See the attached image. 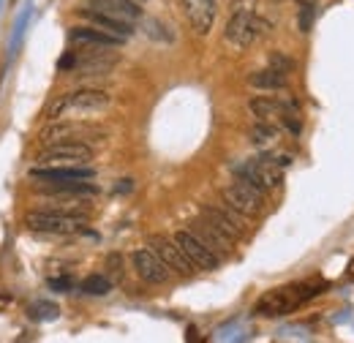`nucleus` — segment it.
<instances>
[{"mask_svg":"<svg viewBox=\"0 0 354 343\" xmlns=\"http://www.w3.org/2000/svg\"><path fill=\"white\" fill-rule=\"evenodd\" d=\"M324 289H327L324 281H313V284L310 281H300V284H289V286H281V289H270V292H265L257 300L254 313L262 316V319L289 316V313H295L297 308H303L313 297H319Z\"/></svg>","mask_w":354,"mask_h":343,"instance_id":"f257e3e1","label":"nucleus"},{"mask_svg":"<svg viewBox=\"0 0 354 343\" xmlns=\"http://www.w3.org/2000/svg\"><path fill=\"white\" fill-rule=\"evenodd\" d=\"M270 28H272L270 19H265L257 11V0H234L226 30H223V39L237 49H248L257 41H262L270 33Z\"/></svg>","mask_w":354,"mask_h":343,"instance_id":"f03ea898","label":"nucleus"},{"mask_svg":"<svg viewBox=\"0 0 354 343\" xmlns=\"http://www.w3.org/2000/svg\"><path fill=\"white\" fill-rule=\"evenodd\" d=\"M248 109L254 118L265 120V123H278L289 133H300L303 131V123H300V109L295 101L289 98H275V95H257L248 101Z\"/></svg>","mask_w":354,"mask_h":343,"instance_id":"7ed1b4c3","label":"nucleus"},{"mask_svg":"<svg viewBox=\"0 0 354 343\" xmlns=\"http://www.w3.org/2000/svg\"><path fill=\"white\" fill-rule=\"evenodd\" d=\"M109 93L104 90H93V87H85V90H74V93H66L60 95L52 109L46 112L49 120H57L63 115H90V112H101L109 106Z\"/></svg>","mask_w":354,"mask_h":343,"instance_id":"20e7f679","label":"nucleus"},{"mask_svg":"<svg viewBox=\"0 0 354 343\" xmlns=\"http://www.w3.org/2000/svg\"><path fill=\"white\" fill-rule=\"evenodd\" d=\"M232 172L240 177V180H245V183H251V185H257L259 191H275L281 183H283V167L278 164V158H272V156H262V158H248V161H240V164H234Z\"/></svg>","mask_w":354,"mask_h":343,"instance_id":"39448f33","label":"nucleus"},{"mask_svg":"<svg viewBox=\"0 0 354 343\" xmlns=\"http://www.w3.org/2000/svg\"><path fill=\"white\" fill-rule=\"evenodd\" d=\"M88 223V215H71L57 213V210H33L25 215V226L30 232H41V234H77L82 232Z\"/></svg>","mask_w":354,"mask_h":343,"instance_id":"423d86ee","label":"nucleus"},{"mask_svg":"<svg viewBox=\"0 0 354 343\" xmlns=\"http://www.w3.org/2000/svg\"><path fill=\"white\" fill-rule=\"evenodd\" d=\"M93 147L88 142H55L39 153V167H88Z\"/></svg>","mask_w":354,"mask_h":343,"instance_id":"0eeeda50","label":"nucleus"},{"mask_svg":"<svg viewBox=\"0 0 354 343\" xmlns=\"http://www.w3.org/2000/svg\"><path fill=\"white\" fill-rule=\"evenodd\" d=\"M221 199L226 207H232L234 213L245 215V218H254L265 210V191H259L257 185H251L240 177H237V183H229L223 188Z\"/></svg>","mask_w":354,"mask_h":343,"instance_id":"6e6552de","label":"nucleus"},{"mask_svg":"<svg viewBox=\"0 0 354 343\" xmlns=\"http://www.w3.org/2000/svg\"><path fill=\"white\" fill-rule=\"evenodd\" d=\"M175 243L183 248V254L191 259V264H194L196 270H218V264H221V254H216L207 243H202L191 229L177 232Z\"/></svg>","mask_w":354,"mask_h":343,"instance_id":"1a4fd4ad","label":"nucleus"},{"mask_svg":"<svg viewBox=\"0 0 354 343\" xmlns=\"http://www.w3.org/2000/svg\"><path fill=\"white\" fill-rule=\"evenodd\" d=\"M133 270L136 275L145 281V284H153V286H164L169 281V267L164 264V259L158 257L153 248H139L131 254Z\"/></svg>","mask_w":354,"mask_h":343,"instance_id":"9d476101","label":"nucleus"},{"mask_svg":"<svg viewBox=\"0 0 354 343\" xmlns=\"http://www.w3.org/2000/svg\"><path fill=\"white\" fill-rule=\"evenodd\" d=\"M147 248H153L158 257L164 259V264L169 270H175L180 275H191L196 267L191 264V259L183 254V248L175 243V237H164V234H153L147 237Z\"/></svg>","mask_w":354,"mask_h":343,"instance_id":"9b49d317","label":"nucleus"},{"mask_svg":"<svg viewBox=\"0 0 354 343\" xmlns=\"http://www.w3.org/2000/svg\"><path fill=\"white\" fill-rule=\"evenodd\" d=\"M180 3H183V14L188 25L194 28V33L207 36L218 17V0H180Z\"/></svg>","mask_w":354,"mask_h":343,"instance_id":"f8f14e48","label":"nucleus"},{"mask_svg":"<svg viewBox=\"0 0 354 343\" xmlns=\"http://www.w3.org/2000/svg\"><path fill=\"white\" fill-rule=\"evenodd\" d=\"M80 14L88 19L93 28H101V30H106L109 36H118L120 41H126V39H131L133 36V22H126V19H118V17H109V14H104V11H95V8H80Z\"/></svg>","mask_w":354,"mask_h":343,"instance_id":"ddd939ff","label":"nucleus"},{"mask_svg":"<svg viewBox=\"0 0 354 343\" xmlns=\"http://www.w3.org/2000/svg\"><path fill=\"white\" fill-rule=\"evenodd\" d=\"M68 41L80 44V46H88V49H115V46L123 44L118 36H109L106 30L93 28V25H88V28H71Z\"/></svg>","mask_w":354,"mask_h":343,"instance_id":"4468645a","label":"nucleus"},{"mask_svg":"<svg viewBox=\"0 0 354 343\" xmlns=\"http://www.w3.org/2000/svg\"><path fill=\"white\" fill-rule=\"evenodd\" d=\"M30 177L39 183H60V180H93L95 172L90 167H36Z\"/></svg>","mask_w":354,"mask_h":343,"instance_id":"2eb2a0df","label":"nucleus"},{"mask_svg":"<svg viewBox=\"0 0 354 343\" xmlns=\"http://www.w3.org/2000/svg\"><path fill=\"white\" fill-rule=\"evenodd\" d=\"M191 232H194L202 243H207L216 254H221V257L223 254H229V251H232V245H234V240H232L229 234H223L218 226H213V223H210V221H205V218H202V221H196V223L191 226Z\"/></svg>","mask_w":354,"mask_h":343,"instance_id":"dca6fc26","label":"nucleus"},{"mask_svg":"<svg viewBox=\"0 0 354 343\" xmlns=\"http://www.w3.org/2000/svg\"><path fill=\"white\" fill-rule=\"evenodd\" d=\"M85 6L95 8V11H104V14H109V17L126 19V22H136V19L142 17L136 0H85Z\"/></svg>","mask_w":354,"mask_h":343,"instance_id":"f3484780","label":"nucleus"},{"mask_svg":"<svg viewBox=\"0 0 354 343\" xmlns=\"http://www.w3.org/2000/svg\"><path fill=\"white\" fill-rule=\"evenodd\" d=\"M248 85L257 87V90H270V93H275V90H286L289 80H286V71H278V68L267 66V68L254 71V74L248 77Z\"/></svg>","mask_w":354,"mask_h":343,"instance_id":"a211bd4d","label":"nucleus"},{"mask_svg":"<svg viewBox=\"0 0 354 343\" xmlns=\"http://www.w3.org/2000/svg\"><path fill=\"white\" fill-rule=\"evenodd\" d=\"M248 139H251V145H257V147H262V150H270V147H275V145H278V139H281V129H278L275 123H265V120H259L254 129L248 131Z\"/></svg>","mask_w":354,"mask_h":343,"instance_id":"6ab92c4d","label":"nucleus"},{"mask_svg":"<svg viewBox=\"0 0 354 343\" xmlns=\"http://www.w3.org/2000/svg\"><path fill=\"white\" fill-rule=\"evenodd\" d=\"M80 292H85L90 297H104L112 292V281L106 275H90L80 284Z\"/></svg>","mask_w":354,"mask_h":343,"instance_id":"aec40b11","label":"nucleus"},{"mask_svg":"<svg viewBox=\"0 0 354 343\" xmlns=\"http://www.w3.org/2000/svg\"><path fill=\"white\" fill-rule=\"evenodd\" d=\"M30 316L39 319V322H52V319L60 316V308L52 305V302H33L30 305Z\"/></svg>","mask_w":354,"mask_h":343,"instance_id":"412c9836","label":"nucleus"},{"mask_svg":"<svg viewBox=\"0 0 354 343\" xmlns=\"http://www.w3.org/2000/svg\"><path fill=\"white\" fill-rule=\"evenodd\" d=\"M316 11H319L316 6H297V28H300V33H310Z\"/></svg>","mask_w":354,"mask_h":343,"instance_id":"4be33fe9","label":"nucleus"},{"mask_svg":"<svg viewBox=\"0 0 354 343\" xmlns=\"http://www.w3.org/2000/svg\"><path fill=\"white\" fill-rule=\"evenodd\" d=\"M49 289L52 292H71L74 289V281L71 278H49Z\"/></svg>","mask_w":354,"mask_h":343,"instance_id":"5701e85b","label":"nucleus"},{"mask_svg":"<svg viewBox=\"0 0 354 343\" xmlns=\"http://www.w3.org/2000/svg\"><path fill=\"white\" fill-rule=\"evenodd\" d=\"M270 66H272V68H278V71H286V74H289V68H292V60H289V57H283L281 52H275V55L270 57Z\"/></svg>","mask_w":354,"mask_h":343,"instance_id":"b1692460","label":"nucleus"},{"mask_svg":"<svg viewBox=\"0 0 354 343\" xmlns=\"http://www.w3.org/2000/svg\"><path fill=\"white\" fill-rule=\"evenodd\" d=\"M297 6H319V0H295Z\"/></svg>","mask_w":354,"mask_h":343,"instance_id":"393cba45","label":"nucleus"}]
</instances>
